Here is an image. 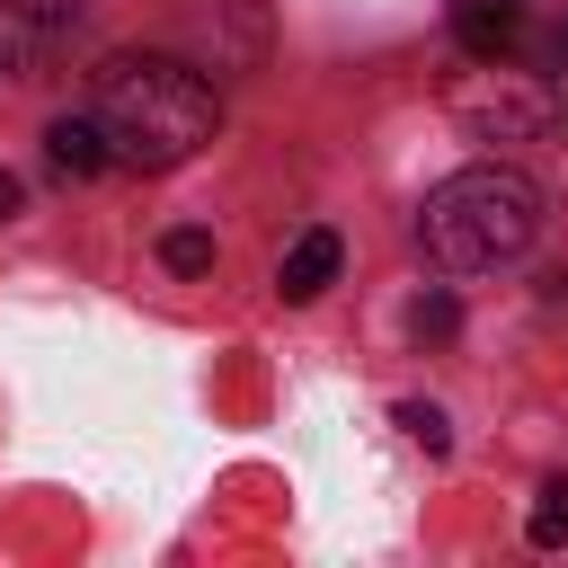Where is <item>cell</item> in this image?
Returning a JSON list of instances; mask_svg holds the SVG:
<instances>
[{
  "mask_svg": "<svg viewBox=\"0 0 568 568\" xmlns=\"http://www.w3.org/2000/svg\"><path fill=\"white\" fill-rule=\"evenodd\" d=\"M98 124H106L115 160H133V169H178V160H195V151L213 142L222 98H213L204 71L178 62V53H115V62H98Z\"/></svg>",
  "mask_w": 568,
  "mask_h": 568,
  "instance_id": "cell-1",
  "label": "cell"
},
{
  "mask_svg": "<svg viewBox=\"0 0 568 568\" xmlns=\"http://www.w3.org/2000/svg\"><path fill=\"white\" fill-rule=\"evenodd\" d=\"M541 231V186L524 169H453L444 186H426V213H417V248L444 266V275H479V266H506L524 257Z\"/></svg>",
  "mask_w": 568,
  "mask_h": 568,
  "instance_id": "cell-2",
  "label": "cell"
},
{
  "mask_svg": "<svg viewBox=\"0 0 568 568\" xmlns=\"http://www.w3.org/2000/svg\"><path fill=\"white\" fill-rule=\"evenodd\" d=\"M337 266H346V240H337V231H302V240L284 248V266H275V293H284V302H311L320 284H337Z\"/></svg>",
  "mask_w": 568,
  "mask_h": 568,
  "instance_id": "cell-3",
  "label": "cell"
},
{
  "mask_svg": "<svg viewBox=\"0 0 568 568\" xmlns=\"http://www.w3.org/2000/svg\"><path fill=\"white\" fill-rule=\"evenodd\" d=\"M44 160H53L62 178H98V169L115 160V142H106L98 115H53V124H44Z\"/></svg>",
  "mask_w": 568,
  "mask_h": 568,
  "instance_id": "cell-4",
  "label": "cell"
},
{
  "mask_svg": "<svg viewBox=\"0 0 568 568\" xmlns=\"http://www.w3.org/2000/svg\"><path fill=\"white\" fill-rule=\"evenodd\" d=\"M453 36H462V53L470 62H506L515 53V0H453Z\"/></svg>",
  "mask_w": 568,
  "mask_h": 568,
  "instance_id": "cell-5",
  "label": "cell"
},
{
  "mask_svg": "<svg viewBox=\"0 0 568 568\" xmlns=\"http://www.w3.org/2000/svg\"><path fill=\"white\" fill-rule=\"evenodd\" d=\"M71 18H80V0H0V27H9V53L18 62H36Z\"/></svg>",
  "mask_w": 568,
  "mask_h": 568,
  "instance_id": "cell-6",
  "label": "cell"
},
{
  "mask_svg": "<svg viewBox=\"0 0 568 568\" xmlns=\"http://www.w3.org/2000/svg\"><path fill=\"white\" fill-rule=\"evenodd\" d=\"M524 532H532V550H559V541H568V470H559V479H541V497H532Z\"/></svg>",
  "mask_w": 568,
  "mask_h": 568,
  "instance_id": "cell-7",
  "label": "cell"
},
{
  "mask_svg": "<svg viewBox=\"0 0 568 568\" xmlns=\"http://www.w3.org/2000/svg\"><path fill=\"white\" fill-rule=\"evenodd\" d=\"M160 257H169L178 275H204V266H213V231H195V222H178V231L160 240Z\"/></svg>",
  "mask_w": 568,
  "mask_h": 568,
  "instance_id": "cell-8",
  "label": "cell"
},
{
  "mask_svg": "<svg viewBox=\"0 0 568 568\" xmlns=\"http://www.w3.org/2000/svg\"><path fill=\"white\" fill-rule=\"evenodd\" d=\"M399 435H408V444H426V453H444V444H453V426H444V408H435V399H399Z\"/></svg>",
  "mask_w": 568,
  "mask_h": 568,
  "instance_id": "cell-9",
  "label": "cell"
},
{
  "mask_svg": "<svg viewBox=\"0 0 568 568\" xmlns=\"http://www.w3.org/2000/svg\"><path fill=\"white\" fill-rule=\"evenodd\" d=\"M408 328H417L426 346H444V337L462 328V311H453V293H417V311H408Z\"/></svg>",
  "mask_w": 568,
  "mask_h": 568,
  "instance_id": "cell-10",
  "label": "cell"
},
{
  "mask_svg": "<svg viewBox=\"0 0 568 568\" xmlns=\"http://www.w3.org/2000/svg\"><path fill=\"white\" fill-rule=\"evenodd\" d=\"M9 213H18V178L0 169V222H9Z\"/></svg>",
  "mask_w": 568,
  "mask_h": 568,
  "instance_id": "cell-11",
  "label": "cell"
}]
</instances>
